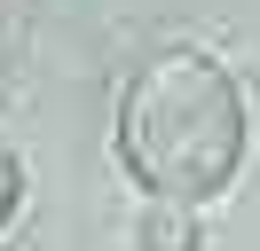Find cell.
Returning <instances> with one entry per match:
<instances>
[{"mask_svg": "<svg viewBox=\"0 0 260 251\" xmlns=\"http://www.w3.org/2000/svg\"><path fill=\"white\" fill-rule=\"evenodd\" d=\"M118 157L158 204H205L244 165V94L197 47L150 55L118 102Z\"/></svg>", "mask_w": 260, "mask_h": 251, "instance_id": "1", "label": "cell"}, {"mask_svg": "<svg viewBox=\"0 0 260 251\" xmlns=\"http://www.w3.org/2000/svg\"><path fill=\"white\" fill-rule=\"evenodd\" d=\"M174 212H181V204H158V212L142 220V243H150V251H197V228L174 220Z\"/></svg>", "mask_w": 260, "mask_h": 251, "instance_id": "2", "label": "cell"}, {"mask_svg": "<svg viewBox=\"0 0 260 251\" xmlns=\"http://www.w3.org/2000/svg\"><path fill=\"white\" fill-rule=\"evenodd\" d=\"M16 196H24V173H16V157L0 149V228H8V212H16Z\"/></svg>", "mask_w": 260, "mask_h": 251, "instance_id": "3", "label": "cell"}]
</instances>
